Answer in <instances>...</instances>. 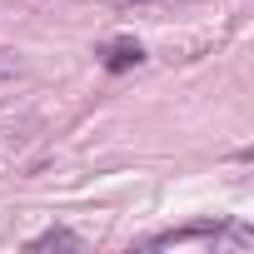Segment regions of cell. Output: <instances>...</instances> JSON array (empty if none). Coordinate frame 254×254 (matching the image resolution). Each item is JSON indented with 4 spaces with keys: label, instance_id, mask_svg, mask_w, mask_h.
Instances as JSON below:
<instances>
[{
    "label": "cell",
    "instance_id": "6da1fadb",
    "mask_svg": "<svg viewBox=\"0 0 254 254\" xmlns=\"http://www.w3.org/2000/svg\"><path fill=\"white\" fill-rule=\"evenodd\" d=\"M100 65H105L110 75H130V70L145 65V45H140L135 35H120V40L100 45Z\"/></svg>",
    "mask_w": 254,
    "mask_h": 254
},
{
    "label": "cell",
    "instance_id": "7a4b0ae2",
    "mask_svg": "<svg viewBox=\"0 0 254 254\" xmlns=\"http://www.w3.org/2000/svg\"><path fill=\"white\" fill-rule=\"evenodd\" d=\"M25 249H85V239L75 234V229H65V224H55V229H45V234H35Z\"/></svg>",
    "mask_w": 254,
    "mask_h": 254
},
{
    "label": "cell",
    "instance_id": "3957f363",
    "mask_svg": "<svg viewBox=\"0 0 254 254\" xmlns=\"http://www.w3.org/2000/svg\"><path fill=\"white\" fill-rule=\"evenodd\" d=\"M115 5H135V0H115Z\"/></svg>",
    "mask_w": 254,
    "mask_h": 254
}]
</instances>
